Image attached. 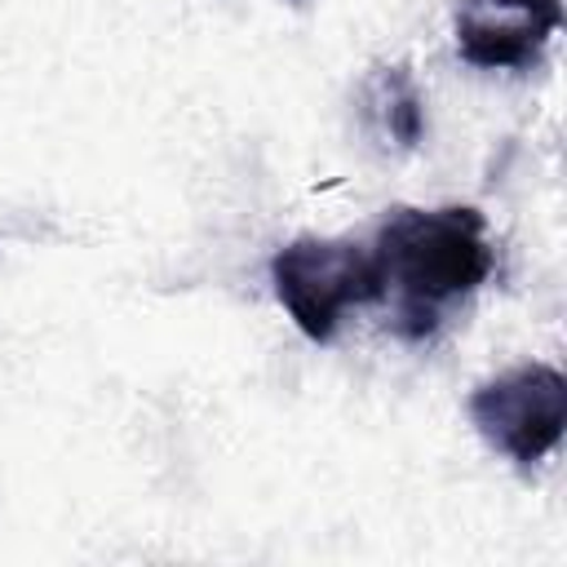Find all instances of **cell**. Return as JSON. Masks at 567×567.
Instances as JSON below:
<instances>
[{
    "label": "cell",
    "mask_w": 567,
    "mask_h": 567,
    "mask_svg": "<svg viewBox=\"0 0 567 567\" xmlns=\"http://www.w3.org/2000/svg\"><path fill=\"white\" fill-rule=\"evenodd\" d=\"M377 270V301L403 341H430L456 306H465L492 275L496 252L478 208H394L368 244Z\"/></svg>",
    "instance_id": "cell-1"
},
{
    "label": "cell",
    "mask_w": 567,
    "mask_h": 567,
    "mask_svg": "<svg viewBox=\"0 0 567 567\" xmlns=\"http://www.w3.org/2000/svg\"><path fill=\"white\" fill-rule=\"evenodd\" d=\"M270 284L301 337L328 346L350 310L377 301V270L368 244L301 235L270 257Z\"/></svg>",
    "instance_id": "cell-2"
},
{
    "label": "cell",
    "mask_w": 567,
    "mask_h": 567,
    "mask_svg": "<svg viewBox=\"0 0 567 567\" xmlns=\"http://www.w3.org/2000/svg\"><path fill=\"white\" fill-rule=\"evenodd\" d=\"M470 421L492 452L532 470L563 439L567 381L549 363H518L470 394Z\"/></svg>",
    "instance_id": "cell-3"
},
{
    "label": "cell",
    "mask_w": 567,
    "mask_h": 567,
    "mask_svg": "<svg viewBox=\"0 0 567 567\" xmlns=\"http://www.w3.org/2000/svg\"><path fill=\"white\" fill-rule=\"evenodd\" d=\"M563 27V0H461L456 53L483 71H532Z\"/></svg>",
    "instance_id": "cell-4"
},
{
    "label": "cell",
    "mask_w": 567,
    "mask_h": 567,
    "mask_svg": "<svg viewBox=\"0 0 567 567\" xmlns=\"http://www.w3.org/2000/svg\"><path fill=\"white\" fill-rule=\"evenodd\" d=\"M359 115L385 151H412L425 137V97L399 62L368 71V80L359 84Z\"/></svg>",
    "instance_id": "cell-5"
}]
</instances>
